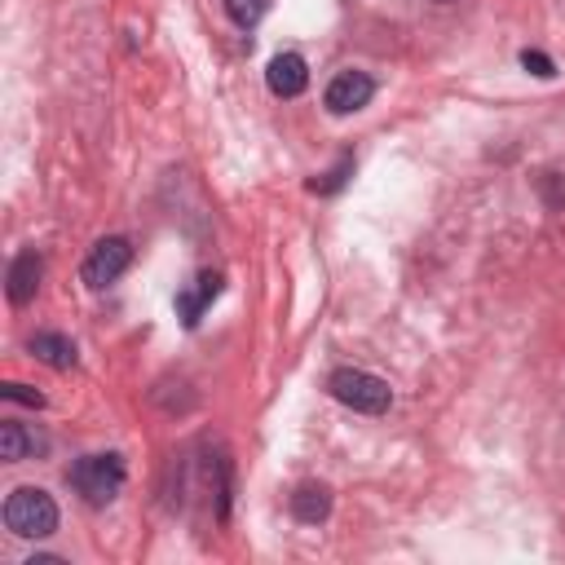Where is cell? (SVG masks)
<instances>
[{
    "label": "cell",
    "instance_id": "cell-1",
    "mask_svg": "<svg viewBox=\"0 0 565 565\" xmlns=\"http://www.w3.org/2000/svg\"><path fill=\"white\" fill-rule=\"evenodd\" d=\"M124 459L115 455V450H97V455H79L75 463H71V472H66V481H71V490L84 499V503H93V508H102V503H110L119 490H124Z\"/></svg>",
    "mask_w": 565,
    "mask_h": 565
},
{
    "label": "cell",
    "instance_id": "cell-2",
    "mask_svg": "<svg viewBox=\"0 0 565 565\" xmlns=\"http://www.w3.org/2000/svg\"><path fill=\"white\" fill-rule=\"evenodd\" d=\"M4 525L18 539H49L57 530V503H53V494L40 490V486H18L4 499Z\"/></svg>",
    "mask_w": 565,
    "mask_h": 565
},
{
    "label": "cell",
    "instance_id": "cell-3",
    "mask_svg": "<svg viewBox=\"0 0 565 565\" xmlns=\"http://www.w3.org/2000/svg\"><path fill=\"white\" fill-rule=\"evenodd\" d=\"M327 388H331L335 402H344L349 411H362V415H384V411L393 406V388H388V380H380V375H371V371H358V366H340V371H331Z\"/></svg>",
    "mask_w": 565,
    "mask_h": 565
},
{
    "label": "cell",
    "instance_id": "cell-4",
    "mask_svg": "<svg viewBox=\"0 0 565 565\" xmlns=\"http://www.w3.org/2000/svg\"><path fill=\"white\" fill-rule=\"evenodd\" d=\"M128 265H132V243L119 238V234H110V238H97V243H93V252H88L84 265H79V278H84L88 287H106V282H115Z\"/></svg>",
    "mask_w": 565,
    "mask_h": 565
},
{
    "label": "cell",
    "instance_id": "cell-5",
    "mask_svg": "<svg viewBox=\"0 0 565 565\" xmlns=\"http://www.w3.org/2000/svg\"><path fill=\"white\" fill-rule=\"evenodd\" d=\"M371 97H375V79H371L366 71H340V75L327 84L322 106H327L331 115H353V110H362Z\"/></svg>",
    "mask_w": 565,
    "mask_h": 565
},
{
    "label": "cell",
    "instance_id": "cell-6",
    "mask_svg": "<svg viewBox=\"0 0 565 565\" xmlns=\"http://www.w3.org/2000/svg\"><path fill=\"white\" fill-rule=\"evenodd\" d=\"M49 450V437L31 424H18V419H4L0 424V459L9 463H22V459H35Z\"/></svg>",
    "mask_w": 565,
    "mask_h": 565
},
{
    "label": "cell",
    "instance_id": "cell-7",
    "mask_svg": "<svg viewBox=\"0 0 565 565\" xmlns=\"http://www.w3.org/2000/svg\"><path fill=\"white\" fill-rule=\"evenodd\" d=\"M265 84H269L274 97H300L305 84H309L305 57H300V53H278V57L269 62V71H265Z\"/></svg>",
    "mask_w": 565,
    "mask_h": 565
},
{
    "label": "cell",
    "instance_id": "cell-8",
    "mask_svg": "<svg viewBox=\"0 0 565 565\" xmlns=\"http://www.w3.org/2000/svg\"><path fill=\"white\" fill-rule=\"evenodd\" d=\"M40 274H44V265H40V252H18L13 260H9V274H4V291H9V300L13 305H26L35 291H40Z\"/></svg>",
    "mask_w": 565,
    "mask_h": 565
},
{
    "label": "cell",
    "instance_id": "cell-9",
    "mask_svg": "<svg viewBox=\"0 0 565 565\" xmlns=\"http://www.w3.org/2000/svg\"><path fill=\"white\" fill-rule=\"evenodd\" d=\"M216 291H221V274L203 269V274L177 296V313H181V322H185V327H199V318H203V309L216 300Z\"/></svg>",
    "mask_w": 565,
    "mask_h": 565
},
{
    "label": "cell",
    "instance_id": "cell-10",
    "mask_svg": "<svg viewBox=\"0 0 565 565\" xmlns=\"http://www.w3.org/2000/svg\"><path fill=\"white\" fill-rule=\"evenodd\" d=\"M327 512H331V490H327V486L305 481V486L291 490V516H296V521L318 525V521H327Z\"/></svg>",
    "mask_w": 565,
    "mask_h": 565
},
{
    "label": "cell",
    "instance_id": "cell-11",
    "mask_svg": "<svg viewBox=\"0 0 565 565\" xmlns=\"http://www.w3.org/2000/svg\"><path fill=\"white\" fill-rule=\"evenodd\" d=\"M31 353H35L44 366H53V371H71V366H75V344H71L62 331H35V335H31Z\"/></svg>",
    "mask_w": 565,
    "mask_h": 565
},
{
    "label": "cell",
    "instance_id": "cell-12",
    "mask_svg": "<svg viewBox=\"0 0 565 565\" xmlns=\"http://www.w3.org/2000/svg\"><path fill=\"white\" fill-rule=\"evenodd\" d=\"M349 172H353V154H344V159H340V163H335L331 172L313 177V181H309V190H313V194H335V190H340V185L349 181Z\"/></svg>",
    "mask_w": 565,
    "mask_h": 565
},
{
    "label": "cell",
    "instance_id": "cell-13",
    "mask_svg": "<svg viewBox=\"0 0 565 565\" xmlns=\"http://www.w3.org/2000/svg\"><path fill=\"white\" fill-rule=\"evenodd\" d=\"M265 9H269V0H225V13L247 31V26H256L260 18H265Z\"/></svg>",
    "mask_w": 565,
    "mask_h": 565
},
{
    "label": "cell",
    "instance_id": "cell-14",
    "mask_svg": "<svg viewBox=\"0 0 565 565\" xmlns=\"http://www.w3.org/2000/svg\"><path fill=\"white\" fill-rule=\"evenodd\" d=\"M0 397L4 402H22V406H44V393H35L31 384H18V380H9V384H0Z\"/></svg>",
    "mask_w": 565,
    "mask_h": 565
},
{
    "label": "cell",
    "instance_id": "cell-15",
    "mask_svg": "<svg viewBox=\"0 0 565 565\" xmlns=\"http://www.w3.org/2000/svg\"><path fill=\"white\" fill-rule=\"evenodd\" d=\"M521 66H525V71H534L539 79H547V75H556V66H552V57H547V53H539V49H525V53H521Z\"/></svg>",
    "mask_w": 565,
    "mask_h": 565
},
{
    "label": "cell",
    "instance_id": "cell-16",
    "mask_svg": "<svg viewBox=\"0 0 565 565\" xmlns=\"http://www.w3.org/2000/svg\"><path fill=\"white\" fill-rule=\"evenodd\" d=\"M543 194H547L552 207H565V177L561 172H547L543 177Z\"/></svg>",
    "mask_w": 565,
    "mask_h": 565
}]
</instances>
